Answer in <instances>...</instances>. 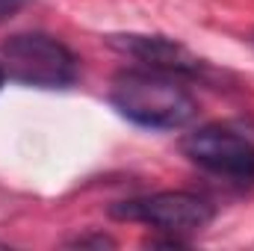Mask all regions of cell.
<instances>
[{
    "label": "cell",
    "mask_w": 254,
    "mask_h": 251,
    "mask_svg": "<svg viewBox=\"0 0 254 251\" xmlns=\"http://www.w3.org/2000/svg\"><path fill=\"white\" fill-rule=\"evenodd\" d=\"M110 104L127 122L151 130H178L195 116V98L178 80V74L163 68H133L113 80Z\"/></svg>",
    "instance_id": "1"
},
{
    "label": "cell",
    "mask_w": 254,
    "mask_h": 251,
    "mask_svg": "<svg viewBox=\"0 0 254 251\" xmlns=\"http://www.w3.org/2000/svg\"><path fill=\"white\" fill-rule=\"evenodd\" d=\"M0 63L9 80L36 89H68L80 68L77 57L60 39L45 33H18L0 48Z\"/></svg>",
    "instance_id": "2"
},
{
    "label": "cell",
    "mask_w": 254,
    "mask_h": 251,
    "mask_svg": "<svg viewBox=\"0 0 254 251\" xmlns=\"http://www.w3.org/2000/svg\"><path fill=\"white\" fill-rule=\"evenodd\" d=\"M184 154L210 175L234 184H254V139L231 125H204L184 136Z\"/></svg>",
    "instance_id": "3"
},
{
    "label": "cell",
    "mask_w": 254,
    "mask_h": 251,
    "mask_svg": "<svg viewBox=\"0 0 254 251\" xmlns=\"http://www.w3.org/2000/svg\"><path fill=\"white\" fill-rule=\"evenodd\" d=\"M110 213L116 219L151 225V228H157V231H163L169 237L198 234L216 219L213 204L192 195V192H157V195L133 198V201L116 204Z\"/></svg>",
    "instance_id": "4"
},
{
    "label": "cell",
    "mask_w": 254,
    "mask_h": 251,
    "mask_svg": "<svg viewBox=\"0 0 254 251\" xmlns=\"http://www.w3.org/2000/svg\"><path fill=\"white\" fill-rule=\"evenodd\" d=\"M110 45L130 54V57H136L148 68H163V71H172V74H184V71L198 68V60H192L181 45H175L169 39H160V36H113Z\"/></svg>",
    "instance_id": "5"
},
{
    "label": "cell",
    "mask_w": 254,
    "mask_h": 251,
    "mask_svg": "<svg viewBox=\"0 0 254 251\" xmlns=\"http://www.w3.org/2000/svg\"><path fill=\"white\" fill-rule=\"evenodd\" d=\"M24 3H27V0H0V21H3V18H12Z\"/></svg>",
    "instance_id": "6"
},
{
    "label": "cell",
    "mask_w": 254,
    "mask_h": 251,
    "mask_svg": "<svg viewBox=\"0 0 254 251\" xmlns=\"http://www.w3.org/2000/svg\"><path fill=\"white\" fill-rule=\"evenodd\" d=\"M3 80H6V71H3V63H0V86H3Z\"/></svg>",
    "instance_id": "7"
}]
</instances>
